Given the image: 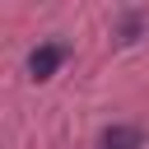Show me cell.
<instances>
[{"label":"cell","mask_w":149,"mask_h":149,"mask_svg":"<svg viewBox=\"0 0 149 149\" xmlns=\"http://www.w3.org/2000/svg\"><path fill=\"white\" fill-rule=\"evenodd\" d=\"M65 61V47H56V42H47V47H37L33 56H28V74L33 79H47V74H56V65Z\"/></svg>","instance_id":"6da1fadb"},{"label":"cell","mask_w":149,"mask_h":149,"mask_svg":"<svg viewBox=\"0 0 149 149\" xmlns=\"http://www.w3.org/2000/svg\"><path fill=\"white\" fill-rule=\"evenodd\" d=\"M102 144H107V149H140V130H135V126H112V130L102 135Z\"/></svg>","instance_id":"7a4b0ae2"}]
</instances>
